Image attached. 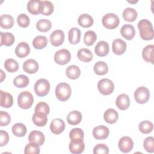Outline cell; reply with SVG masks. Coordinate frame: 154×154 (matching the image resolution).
<instances>
[{"instance_id":"f907efd6","label":"cell","mask_w":154,"mask_h":154,"mask_svg":"<svg viewBox=\"0 0 154 154\" xmlns=\"http://www.w3.org/2000/svg\"><path fill=\"white\" fill-rule=\"evenodd\" d=\"M9 140V136L8 133L3 130L0 131V146H5Z\"/></svg>"},{"instance_id":"cb8c5ba5","label":"cell","mask_w":154,"mask_h":154,"mask_svg":"<svg viewBox=\"0 0 154 154\" xmlns=\"http://www.w3.org/2000/svg\"><path fill=\"white\" fill-rule=\"evenodd\" d=\"M32 120L34 125L37 126L42 127L46 125L48 122V118L46 115L42 112H35V113L32 116Z\"/></svg>"},{"instance_id":"7a4b0ae2","label":"cell","mask_w":154,"mask_h":154,"mask_svg":"<svg viewBox=\"0 0 154 154\" xmlns=\"http://www.w3.org/2000/svg\"><path fill=\"white\" fill-rule=\"evenodd\" d=\"M72 93L70 86L66 82H61L58 84L55 88V95L57 98L61 101L64 102L68 100Z\"/></svg>"},{"instance_id":"9c48e42d","label":"cell","mask_w":154,"mask_h":154,"mask_svg":"<svg viewBox=\"0 0 154 154\" xmlns=\"http://www.w3.org/2000/svg\"><path fill=\"white\" fill-rule=\"evenodd\" d=\"M119 148L123 153H128L131 152L134 147V142L132 140L127 136L122 137L119 141Z\"/></svg>"},{"instance_id":"30bf717a","label":"cell","mask_w":154,"mask_h":154,"mask_svg":"<svg viewBox=\"0 0 154 154\" xmlns=\"http://www.w3.org/2000/svg\"><path fill=\"white\" fill-rule=\"evenodd\" d=\"M64 41V33L62 30L57 29L53 31L50 35V42L54 46L61 45Z\"/></svg>"},{"instance_id":"681fc988","label":"cell","mask_w":154,"mask_h":154,"mask_svg":"<svg viewBox=\"0 0 154 154\" xmlns=\"http://www.w3.org/2000/svg\"><path fill=\"white\" fill-rule=\"evenodd\" d=\"M109 149L107 146L104 144H98L94 146L93 149L94 154H108Z\"/></svg>"},{"instance_id":"d590c367","label":"cell","mask_w":154,"mask_h":154,"mask_svg":"<svg viewBox=\"0 0 154 154\" xmlns=\"http://www.w3.org/2000/svg\"><path fill=\"white\" fill-rule=\"evenodd\" d=\"M48 43L46 37L43 35H38L32 40V45L37 49H42L45 48Z\"/></svg>"},{"instance_id":"3957f363","label":"cell","mask_w":154,"mask_h":154,"mask_svg":"<svg viewBox=\"0 0 154 154\" xmlns=\"http://www.w3.org/2000/svg\"><path fill=\"white\" fill-rule=\"evenodd\" d=\"M34 102V97L31 93L25 91L20 93L17 98V103L22 109H28L31 107Z\"/></svg>"},{"instance_id":"8992f818","label":"cell","mask_w":154,"mask_h":154,"mask_svg":"<svg viewBox=\"0 0 154 154\" xmlns=\"http://www.w3.org/2000/svg\"><path fill=\"white\" fill-rule=\"evenodd\" d=\"M97 88L100 93L106 96L112 93L114 89V85L113 82L110 79L103 78L99 81Z\"/></svg>"},{"instance_id":"7dc6e473","label":"cell","mask_w":154,"mask_h":154,"mask_svg":"<svg viewBox=\"0 0 154 154\" xmlns=\"http://www.w3.org/2000/svg\"><path fill=\"white\" fill-rule=\"evenodd\" d=\"M35 112H42L45 115H48L49 113V105L44 102H38L34 109Z\"/></svg>"},{"instance_id":"f546056e","label":"cell","mask_w":154,"mask_h":154,"mask_svg":"<svg viewBox=\"0 0 154 154\" xmlns=\"http://www.w3.org/2000/svg\"><path fill=\"white\" fill-rule=\"evenodd\" d=\"M93 54L88 49L81 48L78 52V58L82 62H89L93 59Z\"/></svg>"},{"instance_id":"603a6c76","label":"cell","mask_w":154,"mask_h":154,"mask_svg":"<svg viewBox=\"0 0 154 154\" xmlns=\"http://www.w3.org/2000/svg\"><path fill=\"white\" fill-rule=\"evenodd\" d=\"M103 118L106 122L109 124L115 123L119 118V114L117 111L112 108H109L103 114Z\"/></svg>"},{"instance_id":"ba28073f","label":"cell","mask_w":154,"mask_h":154,"mask_svg":"<svg viewBox=\"0 0 154 154\" xmlns=\"http://www.w3.org/2000/svg\"><path fill=\"white\" fill-rule=\"evenodd\" d=\"M71 59V54L69 51L62 49L56 52L54 55V61L60 65H65L68 63Z\"/></svg>"},{"instance_id":"f35d334b","label":"cell","mask_w":154,"mask_h":154,"mask_svg":"<svg viewBox=\"0 0 154 154\" xmlns=\"http://www.w3.org/2000/svg\"><path fill=\"white\" fill-rule=\"evenodd\" d=\"M51 21L45 19L39 20L36 23V28L40 32H48L51 28Z\"/></svg>"},{"instance_id":"8d00e7d4","label":"cell","mask_w":154,"mask_h":154,"mask_svg":"<svg viewBox=\"0 0 154 154\" xmlns=\"http://www.w3.org/2000/svg\"><path fill=\"white\" fill-rule=\"evenodd\" d=\"M93 70L97 75H103L108 72V67L106 63L100 61L94 64Z\"/></svg>"},{"instance_id":"f1b7e54d","label":"cell","mask_w":154,"mask_h":154,"mask_svg":"<svg viewBox=\"0 0 154 154\" xmlns=\"http://www.w3.org/2000/svg\"><path fill=\"white\" fill-rule=\"evenodd\" d=\"M153 45H149L146 46L142 52V56L143 59L147 62L153 64Z\"/></svg>"},{"instance_id":"4fadbf2b","label":"cell","mask_w":154,"mask_h":154,"mask_svg":"<svg viewBox=\"0 0 154 154\" xmlns=\"http://www.w3.org/2000/svg\"><path fill=\"white\" fill-rule=\"evenodd\" d=\"M112 49L115 54L122 55L126 50V43L120 38H116L112 42Z\"/></svg>"},{"instance_id":"7c38bea8","label":"cell","mask_w":154,"mask_h":154,"mask_svg":"<svg viewBox=\"0 0 154 154\" xmlns=\"http://www.w3.org/2000/svg\"><path fill=\"white\" fill-rule=\"evenodd\" d=\"M109 134V130L108 127L100 125L95 127L93 130V135L96 140H105Z\"/></svg>"},{"instance_id":"60d3db41","label":"cell","mask_w":154,"mask_h":154,"mask_svg":"<svg viewBox=\"0 0 154 154\" xmlns=\"http://www.w3.org/2000/svg\"><path fill=\"white\" fill-rule=\"evenodd\" d=\"M97 38L96 34L93 31H87L84 36V42L87 46H91L96 42Z\"/></svg>"},{"instance_id":"4316f807","label":"cell","mask_w":154,"mask_h":154,"mask_svg":"<svg viewBox=\"0 0 154 154\" xmlns=\"http://www.w3.org/2000/svg\"><path fill=\"white\" fill-rule=\"evenodd\" d=\"M78 24L83 28H89L93 24V17L86 13L81 14L78 19Z\"/></svg>"},{"instance_id":"6da1fadb","label":"cell","mask_w":154,"mask_h":154,"mask_svg":"<svg viewBox=\"0 0 154 154\" xmlns=\"http://www.w3.org/2000/svg\"><path fill=\"white\" fill-rule=\"evenodd\" d=\"M141 38L144 40H151L153 38V29L152 23L147 19H142L138 23Z\"/></svg>"},{"instance_id":"7402d4cb","label":"cell","mask_w":154,"mask_h":154,"mask_svg":"<svg viewBox=\"0 0 154 154\" xmlns=\"http://www.w3.org/2000/svg\"><path fill=\"white\" fill-rule=\"evenodd\" d=\"M81 38V31L79 28L74 27L71 28L68 33V39L72 45L78 44Z\"/></svg>"},{"instance_id":"ffe728a7","label":"cell","mask_w":154,"mask_h":154,"mask_svg":"<svg viewBox=\"0 0 154 154\" xmlns=\"http://www.w3.org/2000/svg\"><path fill=\"white\" fill-rule=\"evenodd\" d=\"M29 52V46L26 42H22L19 43L15 49V54L19 58H24L26 57Z\"/></svg>"},{"instance_id":"816d5d0a","label":"cell","mask_w":154,"mask_h":154,"mask_svg":"<svg viewBox=\"0 0 154 154\" xmlns=\"http://www.w3.org/2000/svg\"><path fill=\"white\" fill-rule=\"evenodd\" d=\"M1 82L4 80V78H5V74L4 73V72L1 70Z\"/></svg>"},{"instance_id":"74e56055","label":"cell","mask_w":154,"mask_h":154,"mask_svg":"<svg viewBox=\"0 0 154 154\" xmlns=\"http://www.w3.org/2000/svg\"><path fill=\"white\" fill-rule=\"evenodd\" d=\"M29 78L24 75H18L13 80L14 85L18 88L25 87L29 84Z\"/></svg>"},{"instance_id":"4dcf8cb0","label":"cell","mask_w":154,"mask_h":154,"mask_svg":"<svg viewBox=\"0 0 154 154\" xmlns=\"http://www.w3.org/2000/svg\"><path fill=\"white\" fill-rule=\"evenodd\" d=\"M122 15L125 20L132 22L137 19V12L134 8L128 7L123 10Z\"/></svg>"},{"instance_id":"d6986e66","label":"cell","mask_w":154,"mask_h":154,"mask_svg":"<svg viewBox=\"0 0 154 154\" xmlns=\"http://www.w3.org/2000/svg\"><path fill=\"white\" fill-rule=\"evenodd\" d=\"M120 34L125 38L130 40L134 37L135 35V30L132 25L125 24L121 28Z\"/></svg>"},{"instance_id":"5b68a950","label":"cell","mask_w":154,"mask_h":154,"mask_svg":"<svg viewBox=\"0 0 154 154\" xmlns=\"http://www.w3.org/2000/svg\"><path fill=\"white\" fill-rule=\"evenodd\" d=\"M102 23L106 28L112 29L119 26L120 20L119 17L114 13H108L103 16Z\"/></svg>"},{"instance_id":"ac0fdd59","label":"cell","mask_w":154,"mask_h":154,"mask_svg":"<svg viewBox=\"0 0 154 154\" xmlns=\"http://www.w3.org/2000/svg\"><path fill=\"white\" fill-rule=\"evenodd\" d=\"M45 135L43 134L38 131H32L30 132L28 136V140L29 142L34 143L40 146L43 145L45 142Z\"/></svg>"},{"instance_id":"ab89813d","label":"cell","mask_w":154,"mask_h":154,"mask_svg":"<svg viewBox=\"0 0 154 154\" xmlns=\"http://www.w3.org/2000/svg\"><path fill=\"white\" fill-rule=\"evenodd\" d=\"M5 69L10 73L16 72L19 69L18 63L12 58H8L4 63Z\"/></svg>"},{"instance_id":"484cf974","label":"cell","mask_w":154,"mask_h":154,"mask_svg":"<svg viewBox=\"0 0 154 154\" xmlns=\"http://www.w3.org/2000/svg\"><path fill=\"white\" fill-rule=\"evenodd\" d=\"M40 0H31L27 4L28 11L34 15H37L40 13L41 7Z\"/></svg>"},{"instance_id":"52a82bcc","label":"cell","mask_w":154,"mask_h":154,"mask_svg":"<svg viewBox=\"0 0 154 154\" xmlns=\"http://www.w3.org/2000/svg\"><path fill=\"white\" fill-rule=\"evenodd\" d=\"M134 98L135 101L140 104L147 102L150 98L149 90L143 86L137 88L134 92Z\"/></svg>"},{"instance_id":"7bdbcfd3","label":"cell","mask_w":154,"mask_h":154,"mask_svg":"<svg viewBox=\"0 0 154 154\" xmlns=\"http://www.w3.org/2000/svg\"><path fill=\"white\" fill-rule=\"evenodd\" d=\"M39 146H40L36 143L30 142L25 146L24 153L25 154H38L40 153Z\"/></svg>"},{"instance_id":"e575fe53","label":"cell","mask_w":154,"mask_h":154,"mask_svg":"<svg viewBox=\"0 0 154 154\" xmlns=\"http://www.w3.org/2000/svg\"><path fill=\"white\" fill-rule=\"evenodd\" d=\"M11 130H12L13 134L15 136L19 137H22L25 136L27 131V129L25 125L20 123H17L14 124L12 126Z\"/></svg>"},{"instance_id":"5bb4252c","label":"cell","mask_w":154,"mask_h":154,"mask_svg":"<svg viewBox=\"0 0 154 154\" xmlns=\"http://www.w3.org/2000/svg\"><path fill=\"white\" fill-rule=\"evenodd\" d=\"M65 123L60 119H54L50 125V129L54 134H60L65 129Z\"/></svg>"},{"instance_id":"83f0119b","label":"cell","mask_w":154,"mask_h":154,"mask_svg":"<svg viewBox=\"0 0 154 154\" xmlns=\"http://www.w3.org/2000/svg\"><path fill=\"white\" fill-rule=\"evenodd\" d=\"M1 35V45H5L6 46H11L15 40L13 34L9 32H0Z\"/></svg>"},{"instance_id":"c3c4849f","label":"cell","mask_w":154,"mask_h":154,"mask_svg":"<svg viewBox=\"0 0 154 154\" xmlns=\"http://www.w3.org/2000/svg\"><path fill=\"white\" fill-rule=\"evenodd\" d=\"M11 122V117L10 114L5 111H0V125L5 126Z\"/></svg>"},{"instance_id":"ee69618b","label":"cell","mask_w":154,"mask_h":154,"mask_svg":"<svg viewBox=\"0 0 154 154\" xmlns=\"http://www.w3.org/2000/svg\"><path fill=\"white\" fill-rule=\"evenodd\" d=\"M84 134L81 128H74L72 129L69 133V138L71 140H83Z\"/></svg>"},{"instance_id":"e0dca14e","label":"cell","mask_w":154,"mask_h":154,"mask_svg":"<svg viewBox=\"0 0 154 154\" xmlns=\"http://www.w3.org/2000/svg\"><path fill=\"white\" fill-rule=\"evenodd\" d=\"M116 106L121 110H125L130 106V99L128 95L121 94L119 95L116 100Z\"/></svg>"},{"instance_id":"44dd1931","label":"cell","mask_w":154,"mask_h":154,"mask_svg":"<svg viewBox=\"0 0 154 154\" xmlns=\"http://www.w3.org/2000/svg\"><path fill=\"white\" fill-rule=\"evenodd\" d=\"M109 45L106 42L100 41L96 45L94 48V51L96 54L99 57H104L108 54L109 53Z\"/></svg>"},{"instance_id":"8fae6325","label":"cell","mask_w":154,"mask_h":154,"mask_svg":"<svg viewBox=\"0 0 154 154\" xmlns=\"http://www.w3.org/2000/svg\"><path fill=\"white\" fill-rule=\"evenodd\" d=\"M69 150L73 154H79L83 152L85 149V144L83 140H71L69 146Z\"/></svg>"},{"instance_id":"b9f144b4","label":"cell","mask_w":154,"mask_h":154,"mask_svg":"<svg viewBox=\"0 0 154 154\" xmlns=\"http://www.w3.org/2000/svg\"><path fill=\"white\" fill-rule=\"evenodd\" d=\"M140 131L144 134L150 133L153 129V125L150 121H143L141 122L138 126Z\"/></svg>"},{"instance_id":"277c9868","label":"cell","mask_w":154,"mask_h":154,"mask_svg":"<svg viewBox=\"0 0 154 154\" xmlns=\"http://www.w3.org/2000/svg\"><path fill=\"white\" fill-rule=\"evenodd\" d=\"M49 90L50 84L46 79H39L34 84V91L35 94L40 97H43L47 95L49 91Z\"/></svg>"},{"instance_id":"836d02e7","label":"cell","mask_w":154,"mask_h":154,"mask_svg":"<svg viewBox=\"0 0 154 154\" xmlns=\"http://www.w3.org/2000/svg\"><path fill=\"white\" fill-rule=\"evenodd\" d=\"M54 5L51 1H42L41 2L40 13H42L43 15H51L54 11Z\"/></svg>"},{"instance_id":"d6a6232c","label":"cell","mask_w":154,"mask_h":154,"mask_svg":"<svg viewBox=\"0 0 154 154\" xmlns=\"http://www.w3.org/2000/svg\"><path fill=\"white\" fill-rule=\"evenodd\" d=\"M67 76L71 79H76L78 78L81 75V70L78 66L76 65L69 66L66 70Z\"/></svg>"},{"instance_id":"bcb514c9","label":"cell","mask_w":154,"mask_h":154,"mask_svg":"<svg viewBox=\"0 0 154 154\" xmlns=\"http://www.w3.org/2000/svg\"><path fill=\"white\" fill-rule=\"evenodd\" d=\"M17 22L18 25L22 28H26L30 23L29 17L24 13H22L17 16Z\"/></svg>"},{"instance_id":"2e32d148","label":"cell","mask_w":154,"mask_h":154,"mask_svg":"<svg viewBox=\"0 0 154 154\" xmlns=\"http://www.w3.org/2000/svg\"><path fill=\"white\" fill-rule=\"evenodd\" d=\"M13 103V98L11 94L0 91V105L4 108H10Z\"/></svg>"},{"instance_id":"1f68e13d","label":"cell","mask_w":154,"mask_h":154,"mask_svg":"<svg viewBox=\"0 0 154 154\" xmlns=\"http://www.w3.org/2000/svg\"><path fill=\"white\" fill-rule=\"evenodd\" d=\"M14 25V19L10 14H2L0 17L1 27L4 29H10Z\"/></svg>"},{"instance_id":"d4e9b609","label":"cell","mask_w":154,"mask_h":154,"mask_svg":"<svg viewBox=\"0 0 154 154\" xmlns=\"http://www.w3.org/2000/svg\"><path fill=\"white\" fill-rule=\"evenodd\" d=\"M82 120V114L80 112L74 110L69 112L67 116V121L71 125L79 124Z\"/></svg>"},{"instance_id":"f6af8a7d","label":"cell","mask_w":154,"mask_h":154,"mask_svg":"<svg viewBox=\"0 0 154 154\" xmlns=\"http://www.w3.org/2000/svg\"><path fill=\"white\" fill-rule=\"evenodd\" d=\"M144 149L149 152L153 153L154 152V138L153 137H148L146 138L143 142Z\"/></svg>"},{"instance_id":"9a60e30c","label":"cell","mask_w":154,"mask_h":154,"mask_svg":"<svg viewBox=\"0 0 154 154\" xmlns=\"http://www.w3.org/2000/svg\"><path fill=\"white\" fill-rule=\"evenodd\" d=\"M38 67L39 66L38 63L33 59H29L26 60L23 64V70L29 74L36 73L38 70Z\"/></svg>"}]
</instances>
